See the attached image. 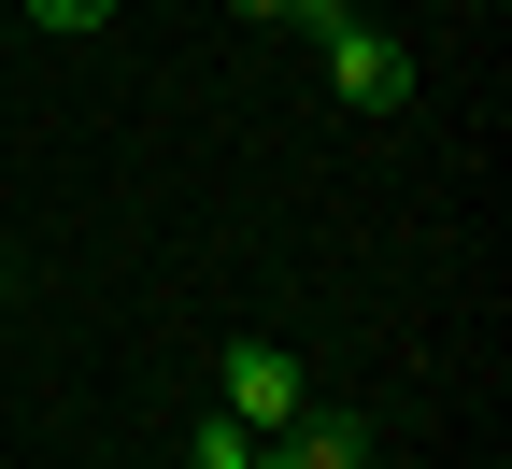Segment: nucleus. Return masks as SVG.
<instances>
[{"label": "nucleus", "instance_id": "obj_5", "mask_svg": "<svg viewBox=\"0 0 512 469\" xmlns=\"http://www.w3.org/2000/svg\"><path fill=\"white\" fill-rule=\"evenodd\" d=\"M242 15H256V29H313V43H328V29L356 15V0H242Z\"/></svg>", "mask_w": 512, "mask_h": 469}, {"label": "nucleus", "instance_id": "obj_3", "mask_svg": "<svg viewBox=\"0 0 512 469\" xmlns=\"http://www.w3.org/2000/svg\"><path fill=\"white\" fill-rule=\"evenodd\" d=\"M271 455H285V469H370V427L328 413V398H299V413L271 427Z\"/></svg>", "mask_w": 512, "mask_h": 469}, {"label": "nucleus", "instance_id": "obj_4", "mask_svg": "<svg viewBox=\"0 0 512 469\" xmlns=\"http://www.w3.org/2000/svg\"><path fill=\"white\" fill-rule=\"evenodd\" d=\"M185 469H285V455H271V441H256V427H228V413H214L200 441H185Z\"/></svg>", "mask_w": 512, "mask_h": 469}, {"label": "nucleus", "instance_id": "obj_2", "mask_svg": "<svg viewBox=\"0 0 512 469\" xmlns=\"http://www.w3.org/2000/svg\"><path fill=\"white\" fill-rule=\"evenodd\" d=\"M328 86H342L356 114H399V100H413V57L384 43V29H356V15H342V29H328Z\"/></svg>", "mask_w": 512, "mask_h": 469}, {"label": "nucleus", "instance_id": "obj_6", "mask_svg": "<svg viewBox=\"0 0 512 469\" xmlns=\"http://www.w3.org/2000/svg\"><path fill=\"white\" fill-rule=\"evenodd\" d=\"M100 15H114V0H29V29H72V43H86Z\"/></svg>", "mask_w": 512, "mask_h": 469}, {"label": "nucleus", "instance_id": "obj_1", "mask_svg": "<svg viewBox=\"0 0 512 469\" xmlns=\"http://www.w3.org/2000/svg\"><path fill=\"white\" fill-rule=\"evenodd\" d=\"M299 398H313V384H299V356H285V342H228V356H214V413H228V427H256V441H271Z\"/></svg>", "mask_w": 512, "mask_h": 469}]
</instances>
